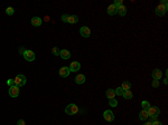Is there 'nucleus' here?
I'll return each instance as SVG.
<instances>
[{"label":"nucleus","instance_id":"f257e3e1","mask_svg":"<svg viewBox=\"0 0 168 125\" xmlns=\"http://www.w3.org/2000/svg\"><path fill=\"white\" fill-rule=\"evenodd\" d=\"M167 9H168L167 1H166V0H163V1L160 2V5L156 8V10H155V11H156V15L158 17H163L165 13L167 12Z\"/></svg>","mask_w":168,"mask_h":125},{"label":"nucleus","instance_id":"f03ea898","mask_svg":"<svg viewBox=\"0 0 168 125\" xmlns=\"http://www.w3.org/2000/svg\"><path fill=\"white\" fill-rule=\"evenodd\" d=\"M65 113L67 115H75V114L79 113V107L75 104H70V105L65 107Z\"/></svg>","mask_w":168,"mask_h":125},{"label":"nucleus","instance_id":"7ed1b4c3","mask_svg":"<svg viewBox=\"0 0 168 125\" xmlns=\"http://www.w3.org/2000/svg\"><path fill=\"white\" fill-rule=\"evenodd\" d=\"M15 85L16 86H18V87H21V86H24L26 84V77H25V75H17L16 77H15Z\"/></svg>","mask_w":168,"mask_h":125},{"label":"nucleus","instance_id":"20e7f679","mask_svg":"<svg viewBox=\"0 0 168 125\" xmlns=\"http://www.w3.org/2000/svg\"><path fill=\"white\" fill-rule=\"evenodd\" d=\"M149 114V117H158L160 114V110L157 106H150V109L147 111Z\"/></svg>","mask_w":168,"mask_h":125},{"label":"nucleus","instance_id":"39448f33","mask_svg":"<svg viewBox=\"0 0 168 125\" xmlns=\"http://www.w3.org/2000/svg\"><path fill=\"white\" fill-rule=\"evenodd\" d=\"M22 55H24V58L28 60V62H34L35 60V54H34L33 50H25Z\"/></svg>","mask_w":168,"mask_h":125},{"label":"nucleus","instance_id":"423d86ee","mask_svg":"<svg viewBox=\"0 0 168 125\" xmlns=\"http://www.w3.org/2000/svg\"><path fill=\"white\" fill-rule=\"evenodd\" d=\"M19 93H20V90H19V87L18 86H16V85H13L11 87H9V96H11V97H18L19 95Z\"/></svg>","mask_w":168,"mask_h":125},{"label":"nucleus","instance_id":"0eeeda50","mask_svg":"<svg viewBox=\"0 0 168 125\" xmlns=\"http://www.w3.org/2000/svg\"><path fill=\"white\" fill-rule=\"evenodd\" d=\"M103 117H104V120H105L106 122H112V121L114 120V114H113L112 111L106 110L105 112L103 113Z\"/></svg>","mask_w":168,"mask_h":125},{"label":"nucleus","instance_id":"6e6552de","mask_svg":"<svg viewBox=\"0 0 168 125\" xmlns=\"http://www.w3.org/2000/svg\"><path fill=\"white\" fill-rule=\"evenodd\" d=\"M80 34H81V36L82 37H84V38H87V37L91 36V30H90L89 27L83 26L82 28L80 29Z\"/></svg>","mask_w":168,"mask_h":125},{"label":"nucleus","instance_id":"1a4fd4ad","mask_svg":"<svg viewBox=\"0 0 168 125\" xmlns=\"http://www.w3.org/2000/svg\"><path fill=\"white\" fill-rule=\"evenodd\" d=\"M68 68H70L71 72H79L81 69V64L79 62H73V63H71Z\"/></svg>","mask_w":168,"mask_h":125},{"label":"nucleus","instance_id":"9d476101","mask_svg":"<svg viewBox=\"0 0 168 125\" xmlns=\"http://www.w3.org/2000/svg\"><path fill=\"white\" fill-rule=\"evenodd\" d=\"M161 77H163V72H161L160 69L156 68V69L152 70V78L154 79L159 80V79H161Z\"/></svg>","mask_w":168,"mask_h":125},{"label":"nucleus","instance_id":"9b49d317","mask_svg":"<svg viewBox=\"0 0 168 125\" xmlns=\"http://www.w3.org/2000/svg\"><path fill=\"white\" fill-rule=\"evenodd\" d=\"M71 74V70H70V68L68 67H62V68L59 69V76L60 77H67Z\"/></svg>","mask_w":168,"mask_h":125},{"label":"nucleus","instance_id":"f8f14e48","mask_svg":"<svg viewBox=\"0 0 168 125\" xmlns=\"http://www.w3.org/2000/svg\"><path fill=\"white\" fill-rule=\"evenodd\" d=\"M106 11H108V15H110V16H114L116 13L118 12V8L114 5H110L109 7H108V9H106Z\"/></svg>","mask_w":168,"mask_h":125},{"label":"nucleus","instance_id":"ddd939ff","mask_svg":"<svg viewBox=\"0 0 168 125\" xmlns=\"http://www.w3.org/2000/svg\"><path fill=\"white\" fill-rule=\"evenodd\" d=\"M42 19L39 18V17H33L32 18V25L34 27H39L40 25H42Z\"/></svg>","mask_w":168,"mask_h":125},{"label":"nucleus","instance_id":"4468645a","mask_svg":"<svg viewBox=\"0 0 168 125\" xmlns=\"http://www.w3.org/2000/svg\"><path fill=\"white\" fill-rule=\"evenodd\" d=\"M59 56L62 57L63 59H68L71 57V53H70V50H67V49H63V50H60Z\"/></svg>","mask_w":168,"mask_h":125},{"label":"nucleus","instance_id":"2eb2a0df","mask_svg":"<svg viewBox=\"0 0 168 125\" xmlns=\"http://www.w3.org/2000/svg\"><path fill=\"white\" fill-rule=\"evenodd\" d=\"M139 119L141 121H146V120L149 119V114H148L147 111H144V110L141 111V112L139 113Z\"/></svg>","mask_w":168,"mask_h":125},{"label":"nucleus","instance_id":"dca6fc26","mask_svg":"<svg viewBox=\"0 0 168 125\" xmlns=\"http://www.w3.org/2000/svg\"><path fill=\"white\" fill-rule=\"evenodd\" d=\"M75 83L76 84H79V85H81V84H84L85 83V76L84 75H77L76 77H75Z\"/></svg>","mask_w":168,"mask_h":125},{"label":"nucleus","instance_id":"f3484780","mask_svg":"<svg viewBox=\"0 0 168 125\" xmlns=\"http://www.w3.org/2000/svg\"><path fill=\"white\" fill-rule=\"evenodd\" d=\"M77 21H79V17L75 16V15H72V16L67 17V22L68 23H76Z\"/></svg>","mask_w":168,"mask_h":125},{"label":"nucleus","instance_id":"a211bd4d","mask_svg":"<svg viewBox=\"0 0 168 125\" xmlns=\"http://www.w3.org/2000/svg\"><path fill=\"white\" fill-rule=\"evenodd\" d=\"M118 13H119L120 16H126V13H127V8H126V6H120V7H118Z\"/></svg>","mask_w":168,"mask_h":125},{"label":"nucleus","instance_id":"6ab92c4d","mask_svg":"<svg viewBox=\"0 0 168 125\" xmlns=\"http://www.w3.org/2000/svg\"><path fill=\"white\" fill-rule=\"evenodd\" d=\"M122 96H123V98H126V99H131L132 98V92L129 89V90H124L123 94H122Z\"/></svg>","mask_w":168,"mask_h":125},{"label":"nucleus","instance_id":"aec40b11","mask_svg":"<svg viewBox=\"0 0 168 125\" xmlns=\"http://www.w3.org/2000/svg\"><path fill=\"white\" fill-rule=\"evenodd\" d=\"M105 95H106V97H108L109 99L114 98V97H116V93H114V89H108L106 93H105Z\"/></svg>","mask_w":168,"mask_h":125},{"label":"nucleus","instance_id":"412c9836","mask_svg":"<svg viewBox=\"0 0 168 125\" xmlns=\"http://www.w3.org/2000/svg\"><path fill=\"white\" fill-rule=\"evenodd\" d=\"M120 87L123 89V92H124V90H129L131 88V83H129V82H123L122 84H121Z\"/></svg>","mask_w":168,"mask_h":125},{"label":"nucleus","instance_id":"4be33fe9","mask_svg":"<svg viewBox=\"0 0 168 125\" xmlns=\"http://www.w3.org/2000/svg\"><path fill=\"white\" fill-rule=\"evenodd\" d=\"M141 106L143 107L144 111H148L150 109V103L147 102V101H142V102H141Z\"/></svg>","mask_w":168,"mask_h":125},{"label":"nucleus","instance_id":"5701e85b","mask_svg":"<svg viewBox=\"0 0 168 125\" xmlns=\"http://www.w3.org/2000/svg\"><path fill=\"white\" fill-rule=\"evenodd\" d=\"M109 105L111 107H117L118 105V101L116 98H112V99H109Z\"/></svg>","mask_w":168,"mask_h":125},{"label":"nucleus","instance_id":"b1692460","mask_svg":"<svg viewBox=\"0 0 168 125\" xmlns=\"http://www.w3.org/2000/svg\"><path fill=\"white\" fill-rule=\"evenodd\" d=\"M13 12H15V10H13V8L12 7H8V8L6 9V13L8 16H11V15H13Z\"/></svg>","mask_w":168,"mask_h":125},{"label":"nucleus","instance_id":"393cba45","mask_svg":"<svg viewBox=\"0 0 168 125\" xmlns=\"http://www.w3.org/2000/svg\"><path fill=\"white\" fill-rule=\"evenodd\" d=\"M114 93H116V95L118 96H122V94H123V89L121 88V87H118V88L114 90Z\"/></svg>","mask_w":168,"mask_h":125},{"label":"nucleus","instance_id":"a878e982","mask_svg":"<svg viewBox=\"0 0 168 125\" xmlns=\"http://www.w3.org/2000/svg\"><path fill=\"white\" fill-rule=\"evenodd\" d=\"M52 53H53V55L54 56H59V53H60V50L57 48V47H54V48L52 49Z\"/></svg>","mask_w":168,"mask_h":125},{"label":"nucleus","instance_id":"bb28decb","mask_svg":"<svg viewBox=\"0 0 168 125\" xmlns=\"http://www.w3.org/2000/svg\"><path fill=\"white\" fill-rule=\"evenodd\" d=\"M113 5H114V6H116L117 8H118V7H120V6H122V5H123V1H122V0H116Z\"/></svg>","mask_w":168,"mask_h":125},{"label":"nucleus","instance_id":"cd10ccee","mask_svg":"<svg viewBox=\"0 0 168 125\" xmlns=\"http://www.w3.org/2000/svg\"><path fill=\"white\" fill-rule=\"evenodd\" d=\"M151 85H152V87H155V88H158L159 87V82L158 80H152V83H151Z\"/></svg>","mask_w":168,"mask_h":125},{"label":"nucleus","instance_id":"c85d7f7f","mask_svg":"<svg viewBox=\"0 0 168 125\" xmlns=\"http://www.w3.org/2000/svg\"><path fill=\"white\" fill-rule=\"evenodd\" d=\"M7 84H8V85H9L10 87H11V86H13V85H15V80H13V79H11V78H9L8 80H7Z\"/></svg>","mask_w":168,"mask_h":125},{"label":"nucleus","instance_id":"c756f323","mask_svg":"<svg viewBox=\"0 0 168 125\" xmlns=\"http://www.w3.org/2000/svg\"><path fill=\"white\" fill-rule=\"evenodd\" d=\"M67 17H68V15H63L62 16V21L67 22Z\"/></svg>","mask_w":168,"mask_h":125},{"label":"nucleus","instance_id":"7c9ffc66","mask_svg":"<svg viewBox=\"0 0 168 125\" xmlns=\"http://www.w3.org/2000/svg\"><path fill=\"white\" fill-rule=\"evenodd\" d=\"M17 125H26V123H25V121H24V120H18Z\"/></svg>","mask_w":168,"mask_h":125},{"label":"nucleus","instance_id":"2f4dec72","mask_svg":"<svg viewBox=\"0 0 168 125\" xmlns=\"http://www.w3.org/2000/svg\"><path fill=\"white\" fill-rule=\"evenodd\" d=\"M151 124H152V125H163V124H161V122H159V121H155V122H152Z\"/></svg>","mask_w":168,"mask_h":125},{"label":"nucleus","instance_id":"473e14b6","mask_svg":"<svg viewBox=\"0 0 168 125\" xmlns=\"http://www.w3.org/2000/svg\"><path fill=\"white\" fill-rule=\"evenodd\" d=\"M143 125H152V124H151V122H147V123H144Z\"/></svg>","mask_w":168,"mask_h":125},{"label":"nucleus","instance_id":"72a5a7b5","mask_svg":"<svg viewBox=\"0 0 168 125\" xmlns=\"http://www.w3.org/2000/svg\"><path fill=\"white\" fill-rule=\"evenodd\" d=\"M24 52H25V49H24V48H20V53L24 54Z\"/></svg>","mask_w":168,"mask_h":125},{"label":"nucleus","instance_id":"f704fd0d","mask_svg":"<svg viewBox=\"0 0 168 125\" xmlns=\"http://www.w3.org/2000/svg\"><path fill=\"white\" fill-rule=\"evenodd\" d=\"M167 80H168L167 78H165V79H164V84H167Z\"/></svg>","mask_w":168,"mask_h":125}]
</instances>
